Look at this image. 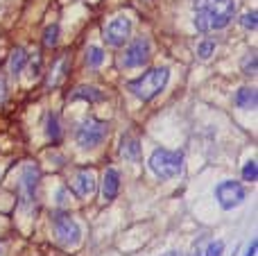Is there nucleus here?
Returning <instances> with one entry per match:
<instances>
[{
	"label": "nucleus",
	"instance_id": "f257e3e1",
	"mask_svg": "<svg viewBox=\"0 0 258 256\" xmlns=\"http://www.w3.org/2000/svg\"><path fill=\"white\" fill-rule=\"evenodd\" d=\"M236 0H202L195 14V27L200 32L222 30L233 21Z\"/></svg>",
	"mask_w": 258,
	"mask_h": 256
},
{
	"label": "nucleus",
	"instance_id": "f03ea898",
	"mask_svg": "<svg viewBox=\"0 0 258 256\" xmlns=\"http://www.w3.org/2000/svg\"><path fill=\"white\" fill-rule=\"evenodd\" d=\"M168 80H170V71H168V68H152V71L143 73L138 80L129 82L127 89L132 91V93L136 95L138 100H143V102H150L152 98H156V95H159L161 91L165 89Z\"/></svg>",
	"mask_w": 258,
	"mask_h": 256
},
{
	"label": "nucleus",
	"instance_id": "7ed1b4c3",
	"mask_svg": "<svg viewBox=\"0 0 258 256\" xmlns=\"http://www.w3.org/2000/svg\"><path fill=\"white\" fill-rule=\"evenodd\" d=\"M150 170L154 172L159 179H172L181 172L183 168V154L174 152V150H165V148H156L150 154Z\"/></svg>",
	"mask_w": 258,
	"mask_h": 256
},
{
	"label": "nucleus",
	"instance_id": "20e7f679",
	"mask_svg": "<svg viewBox=\"0 0 258 256\" xmlns=\"http://www.w3.org/2000/svg\"><path fill=\"white\" fill-rule=\"evenodd\" d=\"M109 134V127L107 122L98 120V118H86L84 122H80L75 132V141L82 150H93L107 139Z\"/></svg>",
	"mask_w": 258,
	"mask_h": 256
},
{
	"label": "nucleus",
	"instance_id": "39448f33",
	"mask_svg": "<svg viewBox=\"0 0 258 256\" xmlns=\"http://www.w3.org/2000/svg\"><path fill=\"white\" fill-rule=\"evenodd\" d=\"M52 225H54V234H57L59 243L66 245V247H75L82 238V229L71 216L66 213H54L52 216Z\"/></svg>",
	"mask_w": 258,
	"mask_h": 256
},
{
	"label": "nucleus",
	"instance_id": "423d86ee",
	"mask_svg": "<svg viewBox=\"0 0 258 256\" xmlns=\"http://www.w3.org/2000/svg\"><path fill=\"white\" fill-rule=\"evenodd\" d=\"M247 193L245 188H242V184H238V181H220L218 186H215V200H218V204L222 209H233V207H240L242 202H245Z\"/></svg>",
	"mask_w": 258,
	"mask_h": 256
},
{
	"label": "nucleus",
	"instance_id": "0eeeda50",
	"mask_svg": "<svg viewBox=\"0 0 258 256\" xmlns=\"http://www.w3.org/2000/svg\"><path fill=\"white\" fill-rule=\"evenodd\" d=\"M129 34H132V21H129L127 16H116L107 25L102 39L107 41L109 45H113V48H120V45H125V41L129 39Z\"/></svg>",
	"mask_w": 258,
	"mask_h": 256
},
{
	"label": "nucleus",
	"instance_id": "6e6552de",
	"mask_svg": "<svg viewBox=\"0 0 258 256\" xmlns=\"http://www.w3.org/2000/svg\"><path fill=\"white\" fill-rule=\"evenodd\" d=\"M150 59V41L147 39H136L129 43V48L125 50V57H122V66L125 68H138L143 63H147Z\"/></svg>",
	"mask_w": 258,
	"mask_h": 256
},
{
	"label": "nucleus",
	"instance_id": "1a4fd4ad",
	"mask_svg": "<svg viewBox=\"0 0 258 256\" xmlns=\"http://www.w3.org/2000/svg\"><path fill=\"white\" fill-rule=\"evenodd\" d=\"M36 186H39V168L36 166H25L23 177H21V184H18L23 204L32 202V200L36 198Z\"/></svg>",
	"mask_w": 258,
	"mask_h": 256
},
{
	"label": "nucleus",
	"instance_id": "9d476101",
	"mask_svg": "<svg viewBox=\"0 0 258 256\" xmlns=\"http://www.w3.org/2000/svg\"><path fill=\"white\" fill-rule=\"evenodd\" d=\"M73 188H75V193L80 195V198H91V195L95 193V188H98V181H95V172L93 170H80L75 175V179H73Z\"/></svg>",
	"mask_w": 258,
	"mask_h": 256
},
{
	"label": "nucleus",
	"instance_id": "9b49d317",
	"mask_svg": "<svg viewBox=\"0 0 258 256\" xmlns=\"http://www.w3.org/2000/svg\"><path fill=\"white\" fill-rule=\"evenodd\" d=\"M118 190H120V172L116 168H109L104 172V181H102V198L107 202H111V200H116Z\"/></svg>",
	"mask_w": 258,
	"mask_h": 256
},
{
	"label": "nucleus",
	"instance_id": "f8f14e48",
	"mask_svg": "<svg viewBox=\"0 0 258 256\" xmlns=\"http://www.w3.org/2000/svg\"><path fill=\"white\" fill-rule=\"evenodd\" d=\"M68 68H71V61H68L66 54H61V57L52 63V71H50V77H48V86H59L61 84V82L66 80Z\"/></svg>",
	"mask_w": 258,
	"mask_h": 256
},
{
	"label": "nucleus",
	"instance_id": "ddd939ff",
	"mask_svg": "<svg viewBox=\"0 0 258 256\" xmlns=\"http://www.w3.org/2000/svg\"><path fill=\"white\" fill-rule=\"evenodd\" d=\"M120 154L132 163L141 161V141L134 139V136H125L120 143Z\"/></svg>",
	"mask_w": 258,
	"mask_h": 256
},
{
	"label": "nucleus",
	"instance_id": "4468645a",
	"mask_svg": "<svg viewBox=\"0 0 258 256\" xmlns=\"http://www.w3.org/2000/svg\"><path fill=\"white\" fill-rule=\"evenodd\" d=\"M233 102H236L240 109H245V111H254V109H256V102H258V98H256V89L242 86V89L236 93Z\"/></svg>",
	"mask_w": 258,
	"mask_h": 256
},
{
	"label": "nucleus",
	"instance_id": "2eb2a0df",
	"mask_svg": "<svg viewBox=\"0 0 258 256\" xmlns=\"http://www.w3.org/2000/svg\"><path fill=\"white\" fill-rule=\"evenodd\" d=\"M71 100H89V102H100V100H104V93H102V91H98L95 86H80V89H75V93L71 95Z\"/></svg>",
	"mask_w": 258,
	"mask_h": 256
},
{
	"label": "nucleus",
	"instance_id": "dca6fc26",
	"mask_svg": "<svg viewBox=\"0 0 258 256\" xmlns=\"http://www.w3.org/2000/svg\"><path fill=\"white\" fill-rule=\"evenodd\" d=\"M45 134L50 141H59L61 139V125H59V116L57 113H48L45 116Z\"/></svg>",
	"mask_w": 258,
	"mask_h": 256
},
{
	"label": "nucleus",
	"instance_id": "f3484780",
	"mask_svg": "<svg viewBox=\"0 0 258 256\" xmlns=\"http://www.w3.org/2000/svg\"><path fill=\"white\" fill-rule=\"evenodd\" d=\"M25 63H27V52L23 48H16L12 52V59H9V68H12L14 75H18L25 68Z\"/></svg>",
	"mask_w": 258,
	"mask_h": 256
},
{
	"label": "nucleus",
	"instance_id": "a211bd4d",
	"mask_svg": "<svg viewBox=\"0 0 258 256\" xmlns=\"http://www.w3.org/2000/svg\"><path fill=\"white\" fill-rule=\"evenodd\" d=\"M102 61H104V50L98 48V45H91V48L86 50V63L93 66V68H98Z\"/></svg>",
	"mask_w": 258,
	"mask_h": 256
},
{
	"label": "nucleus",
	"instance_id": "6ab92c4d",
	"mask_svg": "<svg viewBox=\"0 0 258 256\" xmlns=\"http://www.w3.org/2000/svg\"><path fill=\"white\" fill-rule=\"evenodd\" d=\"M59 41V27L57 25H48L43 32V45L45 48H54Z\"/></svg>",
	"mask_w": 258,
	"mask_h": 256
},
{
	"label": "nucleus",
	"instance_id": "aec40b11",
	"mask_svg": "<svg viewBox=\"0 0 258 256\" xmlns=\"http://www.w3.org/2000/svg\"><path fill=\"white\" fill-rule=\"evenodd\" d=\"M256 177H258V166H256L254 159H251V161H247L245 168H242V179L245 181H256Z\"/></svg>",
	"mask_w": 258,
	"mask_h": 256
},
{
	"label": "nucleus",
	"instance_id": "412c9836",
	"mask_svg": "<svg viewBox=\"0 0 258 256\" xmlns=\"http://www.w3.org/2000/svg\"><path fill=\"white\" fill-rule=\"evenodd\" d=\"M258 14L251 9V12H245L242 14V18H240V23H242V27H247V30H256V25H258Z\"/></svg>",
	"mask_w": 258,
	"mask_h": 256
},
{
	"label": "nucleus",
	"instance_id": "4be33fe9",
	"mask_svg": "<svg viewBox=\"0 0 258 256\" xmlns=\"http://www.w3.org/2000/svg\"><path fill=\"white\" fill-rule=\"evenodd\" d=\"M215 50V41H202L200 48H197V54H200L202 59H209L211 54H213Z\"/></svg>",
	"mask_w": 258,
	"mask_h": 256
},
{
	"label": "nucleus",
	"instance_id": "5701e85b",
	"mask_svg": "<svg viewBox=\"0 0 258 256\" xmlns=\"http://www.w3.org/2000/svg\"><path fill=\"white\" fill-rule=\"evenodd\" d=\"M224 252V243L222 240H213V243H209V247L204 249V256H222Z\"/></svg>",
	"mask_w": 258,
	"mask_h": 256
},
{
	"label": "nucleus",
	"instance_id": "b1692460",
	"mask_svg": "<svg viewBox=\"0 0 258 256\" xmlns=\"http://www.w3.org/2000/svg\"><path fill=\"white\" fill-rule=\"evenodd\" d=\"M242 73L245 75H256V52H251L242 63Z\"/></svg>",
	"mask_w": 258,
	"mask_h": 256
},
{
	"label": "nucleus",
	"instance_id": "393cba45",
	"mask_svg": "<svg viewBox=\"0 0 258 256\" xmlns=\"http://www.w3.org/2000/svg\"><path fill=\"white\" fill-rule=\"evenodd\" d=\"M68 200H71V193H68V188H61V190L57 193V202H59V204H66Z\"/></svg>",
	"mask_w": 258,
	"mask_h": 256
},
{
	"label": "nucleus",
	"instance_id": "a878e982",
	"mask_svg": "<svg viewBox=\"0 0 258 256\" xmlns=\"http://www.w3.org/2000/svg\"><path fill=\"white\" fill-rule=\"evenodd\" d=\"M5 98H7V84H5V80L0 77V107H3Z\"/></svg>",
	"mask_w": 258,
	"mask_h": 256
},
{
	"label": "nucleus",
	"instance_id": "bb28decb",
	"mask_svg": "<svg viewBox=\"0 0 258 256\" xmlns=\"http://www.w3.org/2000/svg\"><path fill=\"white\" fill-rule=\"evenodd\" d=\"M256 240H251V243H249V247H247V256H256Z\"/></svg>",
	"mask_w": 258,
	"mask_h": 256
},
{
	"label": "nucleus",
	"instance_id": "cd10ccee",
	"mask_svg": "<svg viewBox=\"0 0 258 256\" xmlns=\"http://www.w3.org/2000/svg\"><path fill=\"white\" fill-rule=\"evenodd\" d=\"M163 256H183L181 252H177V249H170V252H165Z\"/></svg>",
	"mask_w": 258,
	"mask_h": 256
},
{
	"label": "nucleus",
	"instance_id": "c85d7f7f",
	"mask_svg": "<svg viewBox=\"0 0 258 256\" xmlns=\"http://www.w3.org/2000/svg\"><path fill=\"white\" fill-rule=\"evenodd\" d=\"M195 256H204V249H202V247H195Z\"/></svg>",
	"mask_w": 258,
	"mask_h": 256
},
{
	"label": "nucleus",
	"instance_id": "c756f323",
	"mask_svg": "<svg viewBox=\"0 0 258 256\" xmlns=\"http://www.w3.org/2000/svg\"><path fill=\"white\" fill-rule=\"evenodd\" d=\"M0 254H3V247H0Z\"/></svg>",
	"mask_w": 258,
	"mask_h": 256
}]
</instances>
